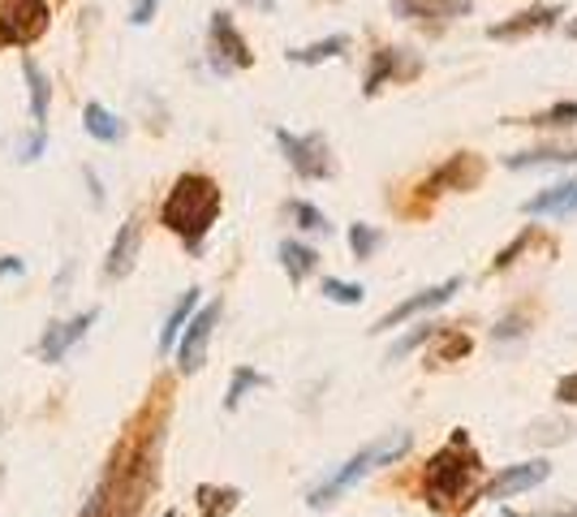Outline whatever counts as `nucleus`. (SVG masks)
<instances>
[{
    "instance_id": "obj_27",
    "label": "nucleus",
    "mask_w": 577,
    "mask_h": 517,
    "mask_svg": "<svg viewBox=\"0 0 577 517\" xmlns=\"http://www.w3.org/2000/svg\"><path fill=\"white\" fill-rule=\"evenodd\" d=\"M439 328H444V324H435V319H423V324H419V328H414L410 337H401V341H397V345L388 350V363H397V359H405V354H414V350H419L423 341H432V337H435V332H439Z\"/></svg>"
},
{
    "instance_id": "obj_32",
    "label": "nucleus",
    "mask_w": 577,
    "mask_h": 517,
    "mask_svg": "<svg viewBox=\"0 0 577 517\" xmlns=\"http://www.w3.org/2000/svg\"><path fill=\"white\" fill-rule=\"evenodd\" d=\"M556 401H561V406H577V371H569V375L556 379Z\"/></svg>"
},
{
    "instance_id": "obj_9",
    "label": "nucleus",
    "mask_w": 577,
    "mask_h": 517,
    "mask_svg": "<svg viewBox=\"0 0 577 517\" xmlns=\"http://www.w3.org/2000/svg\"><path fill=\"white\" fill-rule=\"evenodd\" d=\"M419 70H423V61H419L410 48H379V52L370 57L366 78H362V95L370 99V95L384 91V82H405V78H414Z\"/></svg>"
},
{
    "instance_id": "obj_38",
    "label": "nucleus",
    "mask_w": 577,
    "mask_h": 517,
    "mask_svg": "<svg viewBox=\"0 0 577 517\" xmlns=\"http://www.w3.org/2000/svg\"><path fill=\"white\" fill-rule=\"evenodd\" d=\"M565 35H569V39H574V44H577V17H574V22H569V26H565Z\"/></svg>"
},
{
    "instance_id": "obj_33",
    "label": "nucleus",
    "mask_w": 577,
    "mask_h": 517,
    "mask_svg": "<svg viewBox=\"0 0 577 517\" xmlns=\"http://www.w3.org/2000/svg\"><path fill=\"white\" fill-rule=\"evenodd\" d=\"M521 246H530V233H521V237H517V242H513V246H508V250H501V255H496V259H492V272H505L508 263H513V259H517V250H521Z\"/></svg>"
},
{
    "instance_id": "obj_23",
    "label": "nucleus",
    "mask_w": 577,
    "mask_h": 517,
    "mask_svg": "<svg viewBox=\"0 0 577 517\" xmlns=\"http://www.w3.org/2000/svg\"><path fill=\"white\" fill-rule=\"evenodd\" d=\"M255 388H268V375L255 367H237L233 379H228V392H224V410H237Z\"/></svg>"
},
{
    "instance_id": "obj_10",
    "label": "nucleus",
    "mask_w": 577,
    "mask_h": 517,
    "mask_svg": "<svg viewBox=\"0 0 577 517\" xmlns=\"http://www.w3.org/2000/svg\"><path fill=\"white\" fill-rule=\"evenodd\" d=\"M461 290V277H448V281H439L432 290H419L414 297H405L401 306H392L384 319H375V328L370 332H392V328H401L405 319H419V315H432L435 306H444L448 297Z\"/></svg>"
},
{
    "instance_id": "obj_17",
    "label": "nucleus",
    "mask_w": 577,
    "mask_h": 517,
    "mask_svg": "<svg viewBox=\"0 0 577 517\" xmlns=\"http://www.w3.org/2000/svg\"><path fill=\"white\" fill-rule=\"evenodd\" d=\"M22 74H26V91H31V121H35V134H48V104H52V86L44 66H35V57L22 61Z\"/></svg>"
},
{
    "instance_id": "obj_35",
    "label": "nucleus",
    "mask_w": 577,
    "mask_h": 517,
    "mask_svg": "<svg viewBox=\"0 0 577 517\" xmlns=\"http://www.w3.org/2000/svg\"><path fill=\"white\" fill-rule=\"evenodd\" d=\"M4 277H22V259H0V281Z\"/></svg>"
},
{
    "instance_id": "obj_25",
    "label": "nucleus",
    "mask_w": 577,
    "mask_h": 517,
    "mask_svg": "<svg viewBox=\"0 0 577 517\" xmlns=\"http://www.w3.org/2000/svg\"><path fill=\"white\" fill-rule=\"evenodd\" d=\"M285 212H288V221L297 224V228H306V233H323V237L332 233V221H328L315 203H306V199H293Z\"/></svg>"
},
{
    "instance_id": "obj_14",
    "label": "nucleus",
    "mask_w": 577,
    "mask_h": 517,
    "mask_svg": "<svg viewBox=\"0 0 577 517\" xmlns=\"http://www.w3.org/2000/svg\"><path fill=\"white\" fill-rule=\"evenodd\" d=\"M388 9L397 13V17H405V22H432V26H444V22H452V17H461V13H470L474 4L470 0H388Z\"/></svg>"
},
{
    "instance_id": "obj_1",
    "label": "nucleus",
    "mask_w": 577,
    "mask_h": 517,
    "mask_svg": "<svg viewBox=\"0 0 577 517\" xmlns=\"http://www.w3.org/2000/svg\"><path fill=\"white\" fill-rule=\"evenodd\" d=\"M479 479H483V457L474 453L466 432H452L423 470V501L435 514H466L479 505V492H483Z\"/></svg>"
},
{
    "instance_id": "obj_5",
    "label": "nucleus",
    "mask_w": 577,
    "mask_h": 517,
    "mask_svg": "<svg viewBox=\"0 0 577 517\" xmlns=\"http://www.w3.org/2000/svg\"><path fill=\"white\" fill-rule=\"evenodd\" d=\"M208 66L216 74H237V70L255 66V52H250L246 35L237 31L233 13H224V9H216L212 22H208Z\"/></svg>"
},
{
    "instance_id": "obj_26",
    "label": "nucleus",
    "mask_w": 577,
    "mask_h": 517,
    "mask_svg": "<svg viewBox=\"0 0 577 517\" xmlns=\"http://www.w3.org/2000/svg\"><path fill=\"white\" fill-rule=\"evenodd\" d=\"M517 126H539V130H547V126H577V99L552 104L547 113H539V117H526V121H517Z\"/></svg>"
},
{
    "instance_id": "obj_30",
    "label": "nucleus",
    "mask_w": 577,
    "mask_h": 517,
    "mask_svg": "<svg viewBox=\"0 0 577 517\" xmlns=\"http://www.w3.org/2000/svg\"><path fill=\"white\" fill-rule=\"evenodd\" d=\"M526 328H530V315L526 310H508L505 319L492 328V337L496 341H517V337H526Z\"/></svg>"
},
{
    "instance_id": "obj_24",
    "label": "nucleus",
    "mask_w": 577,
    "mask_h": 517,
    "mask_svg": "<svg viewBox=\"0 0 577 517\" xmlns=\"http://www.w3.org/2000/svg\"><path fill=\"white\" fill-rule=\"evenodd\" d=\"M237 505H242V492L237 487H212V483L199 487V509H203V517H228Z\"/></svg>"
},
{
    "instance_id": "obj_36",
    "label": "nucleus",
    "mask_w": 577,
    "mask_h": 517,
    "mask_svg": "<svg viewBox=\"0 0 577 517\" xmlns=\"http://www.w3.org/2000/svg\"><path fill=\"white\" fill-rule=\"evenodd\" d=\"M242 4H250V9H259V13H272V9H276V0H242Z\"/></svg>"
},
{
    "instance_id": "obj_37",
    "label": "nucleus",
    "mask_w": 577,
    "mask_h": 517,
    "mask_svg": "<svg viewBox=\"0 0 577 517\" xmlns=\"http://www.w3.org/2000/svg\"><path fill=\"white\" fill-rule=\"evenodd\" d=\"M543 517H577V505L574 509H552V514H543Z\"/></svg>"
},
{
    "instance_id": "obj_11",
    "label": "nucleus",
    "mask_w": 577,
    "mask_h": 517,
    "mask_svg": "<svg viewBox=\"0 0 577 517\" xmlns=\"http://www.w3.org/2000/svg\"><path fill=\"white\" fill-rule=\"evenodd\" d=\"M139 250H143V221L130 216L117 228V237H113V246L104 255V281H126L139 268Z\"/></svg>"
},
{
    "instance_id": "obj_18",
    "label": "nucleus",
    "mask_w": 577,
    "mask_h": 517,
    "mask_svg": "<svg viewBox=\"0 0 577 517\" xmlns=\"http://www.w3.org/2000/svg\"><path fill=\"white\" fill-rule=\"evenodd\" d=\"M82 126H86V134L95 143H121L126 139V121L117 113H108L104 104H95V99L82 108Z\"/></svg>"
},
{
    "instance_id": "obj_7",
    "label": "nucleus",
    "mask_w": 577,
    "mask_h": 517,
    "mask_svg": "<svg viewBox=\"0 0 577 517\" xmlns=\"http://www.w3.org/2000/svg\"><path fill=\"white\" fill-rule=\"evenodd\" d=\"M220 310H224V302L212 297L203 310L190 315L186 332L177 337V371H181V375H195V371L208 363V345H212V332H216V324H220Z\"/></svg>"
},
{
    "instance_id": "obj_31",
    "label": "nucleus",
    "mask_w": 577,
    "mask_h": 517,
    "mask_svg": "<svg viewBox=\"0 0 577 517\" xmlns=\"http://www.w3.org/2000/svg\"><path fill=\"white\" fill-rule=\"evenodd\" d=\"M108 509H113V483H99V487L91 492V501L82 505V514L78 517H108Z\"/></svg>"
},
{
    "instance_id": "obj_3",
    "label": "nucleus",
    "mask_w": 577,
    "mask_h": 517,
    "mask_svg": "<svg viewBox=\"0 0 577 517\" xmlns=\"http://www.w3.org/2000/svg\"><path fill=\"white\" fill-rule=\"evenodd\" d=\"M414 448V436L410 432H388L384 440H375V444H366L362 453H354L350 461H341L323 483H315L310 492H306V505L310 509H332L354 483H362L370 470H379V466H392V461H401L405 453Z\"/></svg>"
},
{
    "instance_id": "obj_16",
    "label": "nucleus",
    "mask_w": 577,
    "mask_h": 517,
    "mask_svg": "<svg viewBox=\"0 0 577 517\" xmlns=\"http://www.w3.org/2000/svg\"><path fill=\"white\" fill-rule=\"evenodd\" d=\"M556 17H561V4H530V9L513 13L508 22L487 26V39H517L526 31H547V26H556Z\"/></svg>"
},
{
    "instance_id": "obj_13",
    "label": "nucleus",
    "mask_w": 577,
    "mask_h": 517,
    "mask_svg": "<svg viewBox=\"0 0 577 517\" xmlns=\"http://www.w3.org/2000/svg\"><path fill=\"white\" fill-rule=\"evenodd\" d=\"M479 177H483V164H479V155H470V151H457L448 164H439L432 177H427V195H439V190H470V186H479Z\"/></svg>"
},
{
    "instance_id": "obj_29",
    "label": "nucleus",
    "mask_w": 577,
    "mask_h": 517,
    "mask_svg": "<svg viewBox=\"0 0 577 517\" xmlns=\"http://www.w3.org/2000/svg\"><path fill=\"white\" fill-rule=\"evenodd\" d=\"M319 294L328 297V302H337V306H358L362 297H366V290H362V285H350V281H337V277H323Z\"/></svg>"
},
{
    "instance_id": "obj_22",
    "label": "nucleus",
    "mask_w": 577,
    "mask_h": 517,
    "mask_svg": "<svg viewBox=\"0 0 577 517\" xmlns=\"http://www.w3.org/2000/svg\"><path fill=\"white\" fill-rule=\"evenodd\" d=\"M276 255H281V268L288 272V281H293V285H302V281H306V277H310V272L319 268V255H315L310 246L293 242V237L276 246Z\"/></svg>"
},
{
    "instance_id": "obj_21",
    "label": "nucleus",
    "mask_w": 577,
    "mask_h": 517,
    "mask_svg": "<svg viewBox=\"0 0 577 517\" xmlns=\"http://www.w3.org/2000/svg\"><path fill=\"white\" fill-rule=\"evenodd\" d=\"M195 306H199V290H186V294L177 297V306L168 310V319H164V328H160V354H168V350L177 345V337L186 332V324H190Z\"/></svg>"
},
{
    "instance_id": "obj_6",
    "label": "nucleus",
    "mask_w": 577,
    "mask_h": 517,
    "mask_svg": "<svg viewBox=\"0 0 577 517\" xmlns=\"http://www.w3.org/2000/svg\"><path fill=\"white\" fill-rule=\"evenodd\" d=\"M48 31V0H0V48H26Z\"/></svg>"
},
{
    "instance_id": "obj_28",
    "label": "nucleus",
    "mask_w": 577,
    "mask_h": 517,
    "mask_svg": "<svg viewBox=\"0 0 577 517\" xmlns=\"http://www.w3.org/2000/svg\"><path fill=\"white\" fill-rule=\"evenodd\" d=\"M379 242H384V233L379 228H370V224H350V250H354V259H370L375 250H379Z\"/></svg>"
},
{
    "instance_id": "obj_2",
    "label": "nucleus",
    "mask_w": 577,
    "mask_h": 517,
    "mask_svg": "<svg viewBox=\"0 0 577 517\" xmlns=\"http://www.w3.org/2000/svg\"><path fill=\"white\" fill-rule=\"evenodd\" d=\"M220 208H224L220 186L208 173H181V177L173 181L164 208H160V224H164L168 233H177V237L186 242L190 255H199L203 242H208V233L216 228Z\"/></svg>"
},
{
    "instance_id": "obj_20",
    "label": "nucleus",
    "mask_w": 577,
    "mask_h": 517,
    "mask_svg": "<svg viewBox=\"0 0 577 517\" xmlns=\"http://www.w3.org/2000/svg\"><path fill=\"white\" fill-rule=\"evenodd\" d=\"M513 173L521 168H552V164H577V143L574 148H534V151H513L505 160Z\"/></svg>"
},
{
    "instance_id": "obj_41",
    "label": "nucleus",
    "mask_w": 577,
    "mask_h": 517,
    "mask_svg": "<svg viewBox=\"0 0 577 517\" xmlns=\"http://www.w3.org/2000/svg\"><path fill=\"white\" fill-rule=\"evenodd\" d=\"M0 479H4V466H0Z\"/></svg>"
},
{
    "instance_id": "obj_4",
    "label": "nucleus",
    "mask_w": 577,
    "mask_h": 517,
    "mask_svg": "<svg viewBox=\"0 0 577 517\" xmlns=\"http://www.w3.org/2000/svg\"><path fill=\"white\" fill-rule=\"evenodd\" d=\"M276 148L285 151L288 168L302 177V181H328L337 173V160H332V148L319 130L310 134H288V130H276Z\"/></svg>"
},
{
    "instance_id": "obj_8",
    "label": "nucleus",
    "mask_w": 577,
    "mask_h": 517,
    "mask_svg": "<svg viewBox=\"0 0 577 517\" xmlns=\"http://www.w3.org/2000/svg\"><path fill=\"white\" fill-rule=\"evenodd\" d=\"M547 479H552V461H543V457L517 461V466H505L496 479L483 483L479 501H508V496H521V492H530V487H539V483H547Z\"/></svg>"
},
{
    "instance_id": "obj_40",
    "label": "nucleus",
    "mask_w": 577,
    "mask_h": 517,
    "mask_svg": "<svg viewBox=\"0 0 577 517\" xmlns=\"http://www.w3.org/2000/svg\"><path fill=\"white\" fill-rule=\"evenodd\" d=\"M164 517H177V509H168V514H164Z\"/></svg>"
},
{
    "instance_id": "obj_12",
    "label": "nucleus",
    "mask_w": 577,
    "mask_h": 517,
    "mask_svg": "<svg viewBox=\"0 0 577 517\" xmlns=\"http://www.w3.org/2000/svg\"><path fill=\"white\" fill-rule=\"evenodd\" d=\"M95 319H99V310L91 306V310H82V315H73V319L52 324V328L44 332V341H39V359H44V363H61L73 345L86 337V328H91Z\"/></svg>"
},
{
    "instance_id": "obj_19",
    "label": "nucleus",
    "mask_w": 577,
    "mask_h": 517,
    "mask_svg": "<svg viewBox=\"0 0 577 517\" xmlns=\"http://www.w3.org/2000/svg\"><path fill=\"white\" fill-rule=\"evenodd\" d=\"M350 52V39L345 35H328L319 44H306V48H288L285 57L293 66H323V61H341Z\"/></svg>"
},
{
    "instance_id": "obj_15",
    "label": "nucleus",
    "mask_w": 577,
    "mask_h": 517,
    "mask_svg": "<svg viewBox=\"0 0 577 517\" xmlns=\"http://www.w3.org/2000/svg\"><path fill=\"white\" fill-rule=\"evenodd\" d=\"M521 216H577V177H565L521 203Z\"/></svg>"
},
{
    "instance_id": "obj_34",
    "label": "nucleus",
    "mask_w": 577,
    "mask_h": 517,
    "mask_svg": "<svg viewBox=\"0 0 577 517\" xmlns=\"http://www.w3.org/2000/svg\"><path fill=\"white\" fill-rule=\"evenodd\" d=\"M155 9H160V0H134V9H130V22H134V26H146V22L155 17Z\"/></svg>"
},
{
    "instance_id": "obj_39",
    "label": "nucleus",
    "mask_w": 577,
    "mask_h": 517,
    "mask_svg": "<svg viewBox=\"0 0 577 517\" xmlns=\"http://www.w3.org/2000/svg\"><path fill=\"white\" fill-rule=\"evenodd\" d=\"M501 517H526V514H501Z\"/></svg>"
}]
</instances>
